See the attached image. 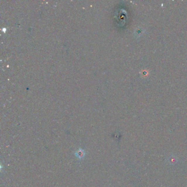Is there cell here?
Returning a JSON list of instances; mask_svg holds the SVG:
<instances>
[]
</instances>
